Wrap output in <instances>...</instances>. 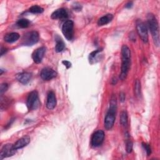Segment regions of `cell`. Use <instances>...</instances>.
I'll list each match as a JSON object with an SVG mask.
<instances>
[{
	"mask_svg": "<svg viewBox=\"0 0 160 160\" xmlns=\"http://www.w3.org/2000/svg\"><path fill=\"white\" fill-rule=\"evenodd\" d=\"M72 8L74 11H81L82 9V6H81L80 4L78 2H75L74 4H72Z\"/></svg>",
	"mask_w": 160,
	"mask_h": 160,
	"instance_id": "cell-27",
	"label": "cell"
},
{
	"mask_svg": "<svg viewBox=\"0 0 160 160\" xmlns=\"http://www.w3.org/2000/svg\"><path fill=\"white\" fill-rule=\"evenodd\" d=\"M134 92L136 96L139 97L141 95V82L139 79H136L135 84H134Z\"/></svg>",
	"mask_w": 160,
	"mask_h": 160,
	"instance_id": "cell-21",
	"label": "cell"
},
{
	"mask_svg": "<svg viewBox=\"0 0 160 160\" xmlns=\"http://www.w3.org/2000/svg\"><path fill=\"white\" fill-rule=\"evenodd\" d=\"M119 119L121 125L125 126L128 124V114L126 111H123L121 112Z\"/></svg>",
	"mask_w": 160,
	"mask_h": 160,
	"instance_id": "cell-20",
	"label": "cell"
},
{
	"mask_svg": "<svg viewBox=\"0 0 160 160\" xmlns=\"http://www.w3.org/2000/svg\"><path fill=\"white\" fill-rule=\"evenodd\" d=\"M147 24L151 31L155 46L159 45V31L158 21L155 16L152 13H149L147 16Z\"/></svg>",
	"mask_w": 160,
	"mask_h": 160,
	"instance_id": "cell-3",
	"label": "cell"
},
{
	"mask_svg": "<svg viewBox=\"0 0 160 160\" xmlns=\"http://www.w3.org/2000/svg\"><path fill=\"white\" fill-rule=\"evenodd\" d=\"M68 14L66 11V10L64 8H60L58 9L56 11H54L52 14H51V18L54 19H64L68 18Z\"/></svg>",
	"mask_w": 160,
	"mask_h": 160,
	"instance_id": "cell-15",
	"label": "cell"
},
{
	"mask_svg": "<svg viewBox=\"0 0 160 160\" xmlns=\"http://www.w3.org/2000/svg\"><path fill=\"white\" fill-rule=\"evenodd\" d=\"M117 109V103L116 99L114 96H112L108 111L104 118V128L107 130L111 129L114 125L115 119H116V113Z\"/></svg>",
	"mask_w": 160,
	"mask_h": 160,
	"instance_id": "cell-1",
	"label": "cell"
},
{
	"mask_svg": "<svg viewBox=\"0 0 160 160\" xmlns=\"http://www.w3.org/2000/svg\"><path fill=\"white\" fill-rule=\"evenodd\" d=\"M46 52V48L45 47H41L38 49H36L32 54V58L34 61V62L36 64L40 63L42 58H44V54Z\"/></svg>",
	"mask_w": 160,
	"mask_h": 160,
	"instance_id": "cell-11",
	"label": "cell"
},
{
	"mask_svg": "<svg viewBox=\"0 0 160 160\" xmlns=\"http://www.w3.org/2000/svg\"><path fill=\"white\" fill-rule=\"evenodd\" d=\"M16 149H14L13 144H6L3 146V147L1 150V152H0L1 159H2L3 158H5L12 156L16 153Z\"/></svg>",
	"mask_w": 160,
	"mask_h": 160,
	"instance_id": "cell-9",
	"label": "cell"
},
{
	"mask_svg": "<svg viewBox=\"0 0 160 160\" xmlns=\"http://www.w3.org/2000/svg\"><path fill=\"white\" fill-rule=\"evenodd\" d=\"M122 54V64H121V72L120 74V79L124 80L128 74L129 70L131 64V51L128 46L123 45L121 48Z\"/></svg>",
	"mask_w": 160,
	"mask_h": 160,
	"instance_id": "cell-2",
	"label": "cell"
},
{
	"mask_svg": "<svg viewBox=\"0 0 160 160\" xmlns=\"http://www.w3.org/2000/svg\"><path fill=\"white\" fill-rule=\"evenodd\" d=\"M104 132L102 130L96 131L92 135L91 138V145L93 147H99L100 146L104 141Z\"/></svg>",
	"mask_w": 160,
	"mask_h": 160,
	"instance_id": "cell-8",
	"label": "cell"
},
{
	"mask_svg": "<svg viewBox=\"0 0 160 160\" xmlns=\"http://www.w3.org/2000/svg\"><path fill=\"white\" fill-rule=\"evenodd\" d=\"M29 11L33 14H40L44 11V9L42 8H41L39 6L34 5L29 9Z\"/></svg>",
	"mask_w": 160,
	"mask_h": 160,
	"instance_id": "cell-22",
	"label": "cell"
},
{
	"mask_svg": "<svg viewBox=\"0 0 160 160\" xmlns=\"http://www.w3.org/2000/svg\"><path fill=\"white\" fill-rule=\"evenodd\" d=\"M19 38V34L17 32H11L6 34L4 37V39L6 42H9V43H12Z\"/></svg>",
	"mask_w": 160,
	"mask_h": 160,
	"instance_id": "cell-17",
	"label": "cell"
},
{
	"mask_svg": "<svg viewBox=\"0 0 160 160\" xmlns=\"http://www.w3.org/2000/svg\"><path fill=\"white\" fill-rule=\"evenodd\" d=\"M126 151L128 153L131 152L132 150V142L131 141H128L126 142Z\"/></svg>",
	"mask_w": 160,
	"mask_h": 160,
	"instance_id": "cell-26",
	"label": "cell"
},
{
	"mask_svg": "<svg viewBox=\"0 0 160 160\" xmlns=\"http://www.w3.org/2000/svg\"><path fill=\"white\" fill-rule=\"evenodd\" d=\"M136 31L137 32L141 39V40L146 43L148 41V28L145 23L141 20H137L136 21Z\"/></svg>",
	"mask_w": 160,
	"mask_h": 160,
	"instance_id": "cell-6",
	"label": "cell"
},
{
	"mask_svg": "<svg viewBox=\"0 0 160 160\" xmlns=\"http://www.w3.org/2000/svg\"><path fill=\"white\" fill-rule=\"evenodd\" d=\"M55 41L56 42V46H55V51L57 52H60L62 51L65 48V44H64V41L58 36H56Z\"/></svg>",
	"mask_w": 160,
	"mask_h": 160,
	"instance_id": "cell-18",
	"label": "cell"
},
{
	"mask_svg": "<svg viewBox=\"0 0 160 160\" xmlns=\"http://www.w3.org/2000/svg\"><path fill=\"white\" fill-rule=\"evenodd\" d=\"M9 99H8L6 98L1 97V108L2 110L4 109H6V107L8 106H9Z\"/></svg>",
	"mask_w": 160,
	"mask_h": 160,
	"instance_id": "cell-23",
	"label": "cell"
},
{
	"mask_svg": "<svg viewBox=\"0 0 160 160\" xmlns=\"http://www.w3.org/2000/svg\"><path fill=\"white\" fill-rule=\"evenodd\" d=\"M74 23L71 20L66 21L62 26V32L68 41H71L74 36Z\"/></svg>",
	"mask_w": 160,
	"mask_h": 160,
	"instance_id": "cell-7",
	"label": "cell"
},
{
	"mask_svg": "<svg viewBox=\"0 0 160 160\" xmlns=\"http://www.w3.org/2000/svg\"><path fill=\"white\" fill-rule=\"evenodd\" d=\"M39 41V34L37 31H32L24 34L22 38V44L24 46H32Z\"/></svg>",
	"mask_w": 160,
	"mask_h": 160,
	"instance_id": "cell-4",
	"label": "cell"
},
{
	"mask_svg": "<svg viewBox=\"0 0 160 160\" xmlns=\"http://www.w3.org/2000/svg\"><path fill=\"white\" fill-rule=\"evenodd\" d=\"M7 51V49L4 48V47H1V56H3V54L4 53H6Z\"/></svg>",
	"mask_w": 160,
	"mask_h": 160,
	"instance_id": "cell-31",
	"label": "cell"
},
{
	"mask_svg": "<svg viewBox=\"0 0 160 160\" xmlns=\"http://www.w3.org/2000/svg\"><path fill=\"white\" fill-rule=\"evenodd\" d=\"M31 141V138L29 136H24L20 139H19L15 143L13 144L14 148L15 149H21L25 146H26Z\"/></svg>",
	"mask_w": 160,
	"mask_h": 160,
	"instance_id": "cell-13",
	"label": "cell"
},
{
	"mask_svg": "<svg viewBox=\"0 0 160 160\" xmlns=\"http://www.w3.org/2000/svg\"><path fill=\"white\" fill-rule=\"evenodd\" d=\"M142 146L144 148V149L146 150L147 155L149 156L151 153V147H150L149 144H148L147 143H145V142H142Z\"/></svg>",
	"mask_w": 160,
	"mask_h": 160,
	"instance_id": "cell-24",
	"label": "cell"
},
{
	"mask_svg": "<svg viewBox=\"0 0 160 160\" xmlns=\"http://www.w3.org/2000/svg\"><path fill=\"white\" fill-rule=\"evenodd\" d=\"M101 51L100 50H95L94 51H92L90 54H89V60L91 61L92 59H94L95 58V56L97 55V54L98 52H99Z\"/></svg>",
	"mask_w": 160,
	"mask_h": 160,
	"instance_id": "cell-28",
	"label": "cell"
},
{
	"mask_svg": "<svg viewBox=\"0 0 160 160\" xmlns=\"http://www.w3.org/2000/svg\"><path fill=\"white\" fill-rule=\"evenodd\" d=\"M62 63L66 67V68H69L71 66V63L68 61H66V60H64L62 61Z\"/></svg>",
	"mask_w": 160,
	"mask_h": 160,
	"instance_id": "cell-29",
	"label": "cell"
},
{
	"mask_svg": "<svg viewBox=\"0 0 160 160\" xmlns=\"http://www.w3.org/2000/svg\"><path fill=\"white\" fill-rule=\"evenodd\" d=\"M113 19V15L111 14H107L101 18H100L98 21V25L99 26L106 25L110 22Z\"/></svg>",
	"mask_w": 160,
	"mask_h": 160,
	"instance_id": "cell-16",
	"label": "cell"
},
{
	"mask_svg": "<svg viewBox=\"0 0 160 160\" xmlns=\"http://www.w3.org/2000/svg\"><path fill=\"white\" fill-rule=\"evenodd\" d=\"M119 98H120V101L121 102H124L125 101V99H126V95L124 94V92H121L119 93Z\"/></svg>",
	"mask_w": 160,
	"mask_h": 160,
	"instance_id": "cell-30",
	"label": "cell"
},
{
	"mask_svg": "<svg viewBox=\"0 0 160 160\" xmlns=\"http://www.w3.org/2000/svg\"><path fill=\"white\" fill-rule=\"evenodd\" d=\"M31 77V73L28 72H22L16 75V79H18V81L23 84L28 83L30 81Z\"/></svg>",
	"mask_w": 160,
	"mask_h": 160,
	"instance_id": "cell-14",
	"label": "cell"
},
{
	"mask_svg": "<svg viewBox=\"0 0 160 160\" xmlns=\"http://www.w3.org/2000/svg\"><path fill=\"white\" fill-rule=\"evenodd\" d=\"M8 89V84L7 83H2L1 84V86H0V93L1 94V96L2 95V94L4 92H5Z\"/></svg>",
	"mask_w": 160,
	"mask_h": 160,
	"instance_id": "cell-25",
	"label": "cell"
},
{
	"mask_svg": "<svg viewBox=\"0 0 160 160\" xmlns=\"http://www.w3.org/2000/svg\"><path fill=\"white\" fill-rule=\"evenodd\" d=\"M16 24L21 28H26L29 26L30 21L27 19H21L17 21Z\"/></svg>",
	"mask_w": 160,
	"mask_h": 160,
	"instance_id": "cell-19",
	"label": "cell"
},
{
	"mask_svg": "<svg viewBox=\"0 0 160 160\" xmlns=\"http://www.w3.org/2000/svg\"><path fill=\"white\" fill-rule=\"evenodd\" d=\"M56 105V98L53 91H51L48 92L46 101V108L48 109H53Z\"/></svg>",
	"mask_w": 160,
	"mask_h": 160,
	"instance_id": "cell-12",
	"label": "cell"
},
{
	"mask_svg": "<svg viewBox=\"0 0 160 160\" xmlns=\"http://www.w3.org/2000/svg\"><path fill=\"white\" fill-rule=\"evenodd\" d=\"M27 107L29 111L36 109L40 105L38 93L36 91H31L27 99Z\"/></svg>",
	"mask_w": 160,
	"mask_h": 160,
	"instance_id": "cell-5",
	"label": "cell"
},
{
	"mask_svg": "<svg viewBox=\"0 0 160 160\" xmlns=\"http://www.w3.org/2000/svg\"><path fill=\"white\" fill-rule=\"evenodd\" d=\"M57 76V72L50 68H43L40 73L41 78L44 81H49Z\"/></svg>",
	"mask_w": 160,
	"mask_h": 160,
	"instance_id": "cell-10",
	"label": "cell"
},
{
	"mask_svg": "<svg viewBox=\"0 0 160 160\" xmlns=\"http://www.w3.org/2000/svg\"><path fill=\"white\" fill-rule=\"evenodd\" d=\"M132 6V2H129L128 4H126V8H130Z\"/></svg>",
	"mask_w": 160,
	"mask_h": 160,
	"instance_id": "cell-32",
	"label": "cell"
}]
</instances>
